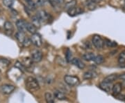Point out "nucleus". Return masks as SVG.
<instances>
[{"label": "nucleus", "instance_id": "nucleus-9", "mask_svg": "<svg viewBox=\"0 0 125 103\" xmlns=\"http://www.w3.org/2000/svg\"><path fill=\"white\" fill-rule=\"evenodd\" d=\"M67 12V13L69 14V15H70V16H76V15H78L79 14L82 13L83 10L80 7L75 6V7H74L72 9L68 10Z\"/></svg>", "mask_w": 125, "mask_h": 103}, {"label": "nucleus", "instance_id": "nucleus-27", "mask_svg": "<svg viewBox=\"0 0 125 103\" xmlns=\"http://www.w3.org/2000/svg\"><path fill=\"white\" fill-rule=\"evenodd\" d=\"M104 61V58L103 57L102 55H97L95 56V58L94 60V62L97 64H102Z\"/></svg>", "mask_w": 125, "mask_h": 103}, {"label": "nucleus", "instance_id": "nucleus-31", "mask_svg": "<svg viewBox=\"0 0 125 103\" xmlns=\"http://www.w3.org/2000/svg\"><path fill=\"white\" fill-rule=\"evenodd\" d=\"M31 44V40L29 38V37H26V38H25V40L24 41V42L22 43V45L24 46H25V47H29Z\"/></svg>", "mask_w": 125, "mask_h": 103}, {"label": "nucleus", "instance_id": "nucleus-32", "mask_svg": "<svg viewBox=\"0 0 125 103\" xmlns=\"http://www.w3.org/2000/svg\"><path fill=\"white\" fill-rule=\"evenodd\" d=\"M9 60L6 59H0V64L1 65H4L5 67H8L9 64Z\"/></svg>", "mask_w": 125, "mask_h": 103}, {"label": "nucleus", "instance_id": "nucleus-36", "mask_svg": "<svg viewBox=\"0 0 125 103\" xmlns=\"http://www.w3.org/2000/svg\"><path fill=\"white\" fill-rule=\"evenodd\" d=\"M30 1V0H26V1Z\"/></svg>", "mask_w": 125, "mask_h": 103}, {"label": "nucleus", "instance_id": "nucleus-34", "mask_svg": "<svg viewBox=\"0 0 125 103\" xmlns=\"http://www.w3.org/2000/svg\"><path fill=\"white\" fill-rule=\"evenodd\" d=\"M106 44L108 46H111V47H113V46H115L117 44L115 42H111V41L107 40V42H106Z\"/></svg>", "mask_w": 125, "mask_h": 103}, {"label": "nucleus", "instance_id": "nucleus-10", "mask_svg": "<svg viewBox=\"0 0 125 103\" xmlns=\"http://www.w3.org/2000/svg\"><path fill=\"white\" fill-rule=\"evenodd\" d=\"M122 91V85L120 82H117L114 85L112 86V91H113V95L114 96H117V95L120 94Z\"/></svg>", "mask_w": 125, "mask_h": 103}, {"label": "nucleus", "instance_id": "nucleus-23", "mask_svg": "<svg viewBox=\"0 0 125 103\" xmlns=\"http://www.w3.org/2000/svg\"><path fill=\"white\" fill-rule=\"evenodd\" d=\"M31 21H32V23H31V24H32L34 26L36 27V28H40L41 23H40V21L39 20V19L38 18V17H37L36 15L32 17V18H31Z\"/></svg>", "mask_w": 125, "mask_h": 103}, {"label": "nucleus", "instance_id": "nucleus-30", "mask_svg": "<svg viewBox=\"0 0 125 103\" xmlns=\"http://www.w3.org/2000/svg\"><path fill=\"white\" fill-rule=\"evenodd\" d=\"M15 67H17L18 69H19L20 71H24V69H25V67H24V65H23L22 64L21 62H16V63L15 64Z\"/></svg>", "mask_w": 125, "mask_h": 103}, {"label": "nucleus", "instance_id": "nucleus-18", "mask_svg": "<svg viewBox=\"0 0 125 103\" xmlns=\"http://www.w3.org/2000/svg\"><path fill=\"white\" fill-rule=\"evenodd\" d=\"M118 76H117V74H111V75H109V76L106 77L104 78V81L106 82H108V83H112L113 82L116 80L118 78Z\"/></svg>", "mask_w": 125, "mask_h": 103}, {"label": "nucleus", "instance_id": "nucleus-8", "mask_svg": "<svg viewBox=\"0 0 125 103\" xmlns=\"http://www.w3.org/2000/svg\"><path fill=\"white\" fill-rule=\"evenodd\" d=\"M16 26L20 32L24 33L25 31H27V22H25L23 19H19L17 21Z\"/></svg>", "mask_w": 125, "mask_h": 103}, {"label": "nucleus", "instance_id": "nucleus-26", "mask_svg": "<svg viewBox=\"0 0 125 103\" xmlns=\"http://www.w3.org/2000/svg\"><path fill=\"white\" fill-rule=\"evenodd\" d=\"M118 62L120 64L125 63V51H122L118 57Z\"/></svg>", "mask_w": 125, "mask_h": 103}, {"label": "nucleus", "instance_id": "nucleus-2", "mask_svg": "<svg viewBox=\"0 0 125 103\" xmlns=\"http://www.w3.org/2000/svg\"><path fill=\"white\" fill-rule=\"evenodd\" d=\"M64 81L70 86H78L80 83V80L79 77L74 76L66 75L64 76Z\"/></svg>", "mask_w": 125, "mask_h": 103}, {"label": "nucleus", "instance_id": "nucleus-21", "mask_svg": "<svg viewBox=\"0 0 125 103\" xmlns=\"http://www.w3.org/2000/svg\"><path fill=\"white\" fill-rule=\"evenodd\" d=\"M76 4H77V1H76V0H72L70 1H69V2H67V4H65V9L66 10H70V9H72V8H74V7H75L76 6Z\"/></svg>", "mask_w": 125, "mask_h": 103}, {"label": "nucleus", "instance_id": "nucleus-19", "mask_svg": "<svg viewBox=\"0 0 125 103\" xmlns=\"http://www.w3.org/2000/svg\"><path fill=\"white\" fill-rule=\"evenodd\" d=\"M27 31L33 35L37 33V28L34 26L31 23L27 22Z\"/></svg>", "mask_w": 125, "mask_h": 103}, {"label": "nucleus", "instance_id": "nucleus-16", "mask_svg": "<svg viewBox=\"0 0 125 103\" xmlns=\"http://www.w3.org/2000/svg\"><path fill=\"white\" fill-rule=\"evenodd\" d=\"M45 98L46 103H55L54 95L49 92H46L45 94Z\"/></svg>", "mask_w": 125, "mask_h": 103}, {"label": "nucleus", "instance_id": "nucleus-20", "mask_svg": "<svg viewBox=\"0 0 125 103\" xmlns=\"http://www.w3.org/2000/svg\"><path fill=\"white\" fill-rule=\"evenodd\" d=\"M4 29L6 30V32H9L10 33V35H11V33H13V26L12 24V23L10 22L9 21H6L4 24Z\"/></svg>", "mask_w": 125, "mask_h": 103}, {"label": "nucleus", "instance_id": "nucleus-28", "mask_svg": "<svg viewBox=\"0 0 125 103\" xmlns=\"http://www.w3.org/2000/svg\"><path fill=\"white\" fill-rule=\"evenodd\" d=\"M14 1L15 0H3V4L5 6L8 8H12V6H13Z\"/></svg>", "mask_w": 125, "mask_h": 103}, {"label": "nucleus", "instance_id": "nucleus-12", "mask_svg": "<svg viewBox=\"0 0 125 103\" xmlns=\"http://www.w3.org/2000/svg\"><path fill=\"white\" fill-rule=\"evenodd\" d=\"M99 87L100 89H102L104 91H105L106 92H110L111 90L112 89V86H111V83H108V82H104L103 81L99 85Z\"/></svg>", "mask_w": 125, "mask_h": 103}, {"label": "nucleus", "instance_id": "nucleus-17", "mask_svg": "<svg viewBox=\"0 0 125 103\" xmlns=\"http://www.w3.org/2000/svg\"><path fill=\"white\" fill-rule=\"evenodd\" d=\"M50 4L54 8H58L63 5L64 0H49Z\"/></svg>", "mask_w": 125, "mask_h": 103}, {"label": "nucleus", "instance_id": "nucleus-25", "mask_svg": "<svg viewBox=\"0 0 125 103\" xmlns=\"http://www.w3.org/2000/svg\"><path fill=\"white\" fill-rule=\"evenodd\" d=\"M32 63H33V61L31 58H27L24 60V62H23V65L24 67H30L31 65H32Z\"/></svg>", "mask_w": 125, "mask_h": 103}, {"label": "nucleus", "instance_id": "nucleus-29", "mask_svg": "<svg viewBox=\"0 0 125 103\" xmlns=\"http://www.w3.org/2000/svg\"><path fill=\"white\" fill-rule=\"evenodd\" d=\"M27 2V6H28V8L30 9V10H35L36 9V5L35 4V2L33 1V0H30V1H28Z\"/></svg>", "mask_w": 125, "mask_h": 103}, {"label": "nucleus", "instance_id": "nucleus-22", "mask_svg": "<svg viewBox=\"0 0 125 103\" xmlns=\"http://www.w3.org/2000/svg\"><path fill=\"white\" fill-rule=\"evenodd\" d=\"M16 38L17 40L19 41L20 43H21L22 44V43L24 42V41L26 38V36L24 35V33H22V32H18L16 33Z\"/></svg>", "mask_w": 125, "mask_h": 103}, {"label": "nucleus", "instance_id": "nucleus-15", "mask_svg": "<svg viewBox=\"0 0 125 103\" xmlns=\"http://www.w3.org/2000/svg\"><path fill=\"white\" fill-rule=\"evenodd\" d=\"M95 55L93 53H86L83 54L82 55V59L84 60L85 61H94V60L95 58Z\"/></svg>", "mask_w": 125, "mask_h": 103}, {"label": "nucleus", "instance_id": "nucleus-1", "mask_svg": "<svg viewBox=\"0 0 125 103\" xmlns=\"http://www.w3.org/2000/svg\"><path fill=\"white\" fill-rule=\"evenodd\" d=\"M25 85L27 89L31 91H36L40 89V85L35 77L29 76L25 80Z\"/></svg>", "mask_w": 125, "mask_h": 103}, {"label": "nucleus", "instance_id": "nucleus-3", "mask_svg": "<svg viewBox=\"0 0 125 103\" xmlns=\"http://www.w3.org/2000/svg\"><path fill=\"white\" fill-rule=\"evenodd\" d=\"M15 89V86L12 85H9V84H5L2 85L0 86V91L5 95L10 94L11 93L13 92L14 90Z\"/></svg>", "mask_w": 125, "mask_h": 103}, {"label": "nucleus", "instance_id": "nucleus-13", "mask_svg": "<svg viewBox=\"0 0 125 103\" xmlns=\"http://www.w3.org/2000/svg\"><path fill=\"white\" fill-rule=\"evenodd\" d=\"M97 76V73L94 71H88L84 73L83 77L84 80H91Z\"/></svg>", "mask_w": 125, "mask_h": 103}, {"label": "nucleus", "instance_id": "nucleus-11", "mask_svg": "<svg viewBox=\"0 0 125 103\" xmlns=\"http://www.w3.org/2000/svg\"><path fill=\"white\" fill-rule=\"evenodd\" d=\"M71 63L76 66V67H78L79 69H83L85 68V64L79 58H72L71 61Z\"/></svg>", "mask_w": 125, "mask_h": 103}, {"label": "nucleus", "instance_id": "nucleus-7", "mask_svg": "<svg viewBox=\"0 0 125 103\" xmlns=\"http://www.w3.org/2000/svg\"><path fill=\"white\" fill-rule=\"evenodd\" d=\"M36 16L39 19L40 23L46 22H48L49 19V15L47 13H46L45 10H40L38 12Z\"/></svg>", "mask_w": 125, "mask_h": 103}, {"label": "nucleus", "instance_id": "nucleus-33", "mask_svg": "<svg viewBox=\"0 0 125 103\" xmlns=\"http://www.w3.org/2000/svg\"><path fill=\"white\" fill-rule=\"evenodd\" d=\"M35 4L36 6H43L45 4V0H36Z\"/></svg>", "mask_w": 125, "mask_h": 103}, {"label": "nucleus", "instance_id": "nucleus-6", "mask_svg": "<svg viewBox=\"0 0 125 103\" xmlns=\"http://www.w3.org/2000/svg\"><path fill=\"white\" fill-rule=\"evenodd\" d=\"M31 42L33 45H35L37 47H40L42 45V38L38 33L33 34L31 37Z\"/></svg>", "mask_w": 125, "mask_h": 103}, {"label": "nucleus", "instance_id": "nucleus-14", "mask_svg": "<svg viewBox=\"0 0 125 103\" xmlns=\"http://www.w3.org/2000/svg\"><path fill=\"white\" fill-rule=\"evenodd\" d=\"M54 98H56L59 100H64L67 99L65 95L64 94V93L62 92L61 91H60V90H55L54 91Z\"/></svg>", "mask_w": 125, "mask_h": 103}, {"label": "nucleus", "instance_id": "nucleus-4", "mask_svg": "<svg viewBox=\"0 0 125 103\" xmlns=\"http://www.w3.org/2000/svg\"><path fill=\"white\" fill-rule=\"evenodd\" d=\"M93 44L95 48L100 49L104 46V41L102 38L98 35H94L93 37Z\"/></svg>", "mask_w": 125, "mask_h": 103}, {"label": "nucleus", "instance_id": "nucleus-5", "mask_svg": "<svg viewBox=\"0 0 125 103\" xmlns=\"http://www.w3.org/2000/svg\"><path fill=\"white\" fill-rule=\"evenodd\" d=\"M42 59V53L40 50H33L31 52V60L34 62H39Z\"/></svg>", "mask_w": 125, "mask_h": 103}, {"label": "nucleus", "instance_id": "nucleus-35", "mask_svg": "<svg viewBox=\"0 0 125 103\" xmlns=\"http://www.w3.org/2000/svg\"><path fill=\"white\" fill-rule=\"evenodd\" d=\"M118 78L121 79L122 80L125 81V73H122V74H121L120 76H118Z\"/></svg>", "mask_w": 125, "mask_h": 103}, {"label": "nucleus", "instance_id": "nucleus-24", "mask_svg": "<svg viewBox=\"0 0 125 103\" xmlns=\"http://www.w3.org/2000/svg\"><path fill=\"white\" fill-rule=\"evenodd\" d=\"M72 60V51L69 49H67L66 51H65V60L67 62H71Z\"/></svg>", "mask_w": 125, "mask_h": 103}]
</instances>
